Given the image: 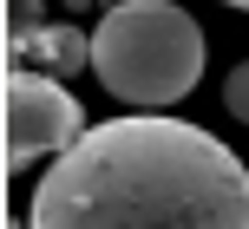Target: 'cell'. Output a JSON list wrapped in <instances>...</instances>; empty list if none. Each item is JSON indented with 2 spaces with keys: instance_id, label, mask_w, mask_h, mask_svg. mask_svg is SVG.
Listing matches in <instances>:
<instances>
[{
  "instance_id": "2",
  "label": "cell",
  "mask_w": 249,
  "mask_h": 229,
  "mask_svg": "<svg viewBox=\"0 0 249 229\" xmlns=\"http://www.w3.org/2000/svg\"><path fill=\"white\" fill-rule=\"evenodd\" d=\"M92 72L112 98L164 112L203 79V26L177 0H118L92 26Z\"/></svg>"
},
{
  "instance_id": "6",
  "label": "cell",
  "mask_w": 249,
  "mask_h": 229,
  "mask_svg": "<svg viewBox=\"0 0 249 229\" xmlns=\"http://www.w3.org/2000/svg\"><path fill=\"white\" fill-rule=\"evenodd\" d=\"M223 7H243V13H249V0H223Z\"/></svg>"
},
{
  "instance_id": "5",
  "label": "cell",
  "mask_w": 249,
  "mask_h": 229,
  "mask_svg": "<svg viewBox=\"0 0 249 229\" xmlns=\"http://www.w3.org/2000/svg\"><path fill=\"white\" fill-rule=\"evenodd\" d=\"M223 105H230V118H243V125H249V59L223 79Z\"/></svg>"
},
{
  "instance_id": "4",
  "label": "cell",
  "mask_w": 249,
  "mask_h": 229,
  "mask_svg": "<svg viewBox=\"0 0 249 229\" xmlns=\"http://www.w3.org/2000/svg\"><path fill=\"white\" fill-rule=\"evenodd\" d=\"M13 46H33V52H46L59 72H79V65H92V33H79V26H39V33H26V39H13Z\"/></svg>"
},
{
  "instance_id": "1",
  "label": "cell",
  "mask_w": 249,
  "mask_h": 229,
  "mask_svg": "<svg viewBox=\"0 0 249 229\" xmlns=\"http://www.w3.org/2000/svg\"><path fill=\"white\" fill-rule=\"evenodd\" d=\"M26 229H249V170L203 125L105 118L53 157Z\"/></svg>"
},
{
  "instance_id": "3",
  "label": "cell",
  "mask_w": 249,
  "mask_h": 229,
  "mask_svg": "<svg viewBox=\"0 0 249 229\" xmlns=\"http://www.w3.org/2000/svg\"><path fill=\"white\" fill-rule=\"evenodd\" d=\"M86 138V112L79 98L46 72H13L7 79V164L26 170L39 157H66Z\"/></svg>"
}]
</instances>
